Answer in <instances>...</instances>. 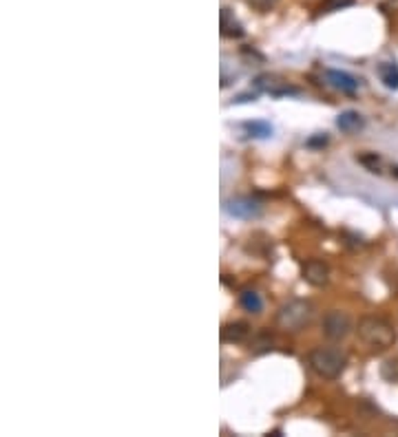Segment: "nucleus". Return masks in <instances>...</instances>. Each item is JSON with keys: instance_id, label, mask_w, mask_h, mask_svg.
I'll return each mask as SVG.
<instances>
[{"instance_id": "1", "label": "nucleus", "mask_w": 398, "mask_h": 437, "mask_svg": "<svg viewBox=\"0 0 398 437\" xmlns=\"http://www.w3.org/2000/svg\"><path fill=\"white\" fill-rule=\"evenodd\" d=\"M308 365L323 380H336L348 367V355L336 347H318L308 355Z\"/></svg>"}, {"instance_id": "2", "label": "nucleus", "mask_w": 398, "mask_h": 437, "mask_svg": "<svg viewBox=\"0 0 398 437\" xmlns=\"http://www.w3.org/2000/svg\"><path fill=\"white\" fill-rule=\"evenodd\" d=\"M358 338L374 351H383L389 349L396 343V331L394 327L383 321V318H376V316H365L361 323L356 327Z\"/></svg>"}, {"instance_id": "3", "label": "nucleus", "mask_w": 398, "mask_h": 437, "mask_svg": "<svg viewBox=\"0 0 398 437\" xmlns=\"http://www.w3.org/2000/svg\"><path fill=\"white\" fill-rule=\"evenodd\" d=\"M314 316V307L310 301H303V298H294V301H288L286 305L279 307L276 311V325L286 329V331H298L306 325H310Z\"/></svg>"}, {"instance_id": "4", "label": "nucleus", "mask_w": 398, "mask_h": 437, "mask_svg": "<svg viewBox=\"0 0 398 437\" xmlns=\"http://www.w3.org/2000/svg\"><path fill=\"white\" fill-rule=\"evenodd\" d=\"M352 331V318L341 311V309H332L323 318V333L330 341H343Z\"/></svg>"}, {"instance_id": "5", "label": "nucleus", "mask_w": 398, "mask_h": 437, "mask_svg": "<svg viewBox=\"0 0 398 437\" xmlns=\"http://www.w3.org/2000/svg\"><path fill=\"white\" fill-rule=\"evenodd\" d=\"M301 276H303V281H306L308 285H312V287H323V285H328V281H330V267H328V263L312 258V261L303 263Z\"/></svg>"}, {"instance_id": "6", "label": "nucleus", "mask_w": 398, "mask_h": 437, "mask_svg": "<svg viewBox=\"0 0 398 437\" xmlns=\"http://www.w3.org/2000/svg\"><path fill=\"white\" fill-rule=\"evenodd\" d=\"M226 212L235 218H252L262 212V206L250 197H235L230 201H226Z\"/></svg>"}, {"instance_id": "7", "label": "nucleus", "mask_w": 398, "mask_h": 437, "mask_svg": "<svg viewBox=\"0 0 398 437\" xmlns=\"http://www.w3.org/2000/svg\"><path fill=\"white\" fill-rule=\"evenodd\" d=\"M328 82L336 89V91H341V93H348V95H354L358 91V82L345 71H336V69H330L328 73Z\"/></svg>"}, {"instance_id": "8", "label": "nucleus", "mask_w": 398, "mask_h": 437, "mask_svg": "<svg viewBox=\"0 0 398 437\" xmlns=\"http://www.w3.org/2000/svg\"><path fill=\"white\" fill-rule=\"evenodd\" d=\"M248 336H250V325L242 323V321L228 323L222 329V341L224 343H246Z\"/></svg>"}, {"instance_id": "9", "label": "nucleus", "mask_w": 398, "mask_h": 437, "mask_svg": "<svg viewBox=\"0 0 398 437\" xmlns=\"http://www.w3.org/2000/svg\"><path fill=\"white\" fill-rule=\"evenodd\" d=\"M336 126L341 128L343 133H358V131H363L365 128V119L361 113H356V111H345L336 117Z\"/></svg>"}, {"instance_id": "10", "label": "nucleus", "mask_w": 398, "mask_h": 437, "mask_svg": "<svg viewBox=\"0 0 398 437\" xmlns=\"http://www.w3.org/2000/svg\"><path fill=\"white\" fill-rule=\"evenodd\" d=\"M378 77L389 91H398V65L396 62H381L378 65Z\"/></svg>"}, {"instance_id": "11", "label": "nucleus", "mask_w": 398, "mask_h": 437, "mask_svg": "<svg viewBox=\"0 0 398 437\" xmlns=\"http://www.w3.org/2000/svg\"><path fill=\"white\" fill-rule=\"evenodd\" d=\"M239 303H242V307H244L248 314H262V309H264L262 296H259L254 289H246L242 296H239Z\"/></svg>"}, {"instance_id": "12", "label": "nucleus", "mask_w": 398, "mask_h": 437, "mask_svg": "<svg viewBox=\"0 0 398 437\" xmlns=\"http://www.w3.org/2000/svg\"><path fill=\"white\" fill-rule=\"evenodd\" d=\"M222 35H224V38H242V35H244L242 25H239L237 20L230 16L228 9L222 11Z\"/></svg>"}, {"instance_id": "13", "label": "nucleus", "mask_w": 398, "mask_h": 437, "mask_svg": "<svg viewBox=\"0 0 398 437\" xmlns=\"http://www.w3.org/2000/svg\"><path fill=\"white\" fill-rule=\"evenodd\" d=\"M244 131L250 135V137H259V139H266L272 135V126L266 124V122H246L244 124Z\"/></svg>"}, {"instance_id": "14", "label": "nucleus", "mask_w": 398, "mask_h": 437, "mask_svg": "<svg viewBox=\"0 0 398 437\" xmlns=\"http://www.w3.org/2000/svg\"><path fill=\"white\" fill-rule=\"evenodd\" d=\"M383 377L387 382H398V355L389 358V360H385L383 369H381Z\"/></svg>"}, {"instance_id": "15", "label": "nucleus", "mask_w": 398, "mask_h": 437, "mask_svg": "<svg viewBox=\"0 0 398 437\" xmlns=\"http://www.w3.org/2000/svg\"><path fill=\"white\" fill-rule=\"evenodd\" d=\"M354 5H356V0H323L321 11H323V13L341 11V9H348V7H354Z\"/></svg>"}, {"instance_id": "16", "label": "nucleus", "mask_w": 398, "mask_h": 437, "mask_svg": "<svg viewBox=\"0 0 398 437\" xmlns=\"http://www.w3.org/2000/svg\"><path fill=\"white\" fill-rule=\"evenodd\" d=\"M272 345H274L272 338H270L268 333H262V336H257V338H254V343H252V351H254V353H266V351H270V349H272Z\"/></svg>"}, {"instance_id": "17", "label": "nucleus", "mask_w": 398, "mask_h": 437, "mask_svg": "<svg viewBox=\"0 0 398 437\" xmlns=\"http://www.w3.org/2000/svg\"><path fill=\"white\" fill-rule=\"evenodd\" d=\"M358 162H361L363 166H367L370 172H381V157H378L376 153L361 155V157H358Z\"/></svg>"}, {"instance_id": "18", "label": "nucleus", "mask_w": 398, "mask_h": 437, "mask_svg": "<svg viewBox=\"0 0 398 437\" xmlns=\"http://www.w3.org/2000/svg\"><path fill=\"white\" fill-rule=\"evenodd\" d=\"M276 3H279V0H248V5L254 7L257 11H262V13H268L270 9H274Z\"/></svg>"}, {"instance_id": "19", "label": "nucleus", "mask_w": 398, "mask_h": 437, "mask_svg": "<svg viewBox=\"0 0 398 437\" xmlns=\"http://www.w3.org/2000/svg\"><path fill=\"white\" fill-rule=\"evenodd\" d=\"M328 142H330L328 133H316L314 137H310V139H308V146H310V148H323Z\"/></svg>"}, {"instance_id": "20", "label": "nucleus", "mask_w": 398, "mask_h": 437, "mask_svg": "<svg viewBox=\"0 0 398 437\" xmlns=\"http://www.w3.org/2000/svg\"><path fill=\"white\" fill-rule=\"evenodd\" d=\"M389 3H392L394 7H398V0H389Z\"/></svg>"}, {"instance_id": "21", "label": "nucleus", "mask_w": 398, "mask_h": 437, "mask_svg": "<svg viewBox=\"0 0 398 437\" xmlns=\"http://www.w3.org/2000/svg\"><path fill=\"white\" fill-rule=\"evenodd\" d=\"M394 175H396V177H398V166H396V168H394Z\"/></svg>"}]
</instances>
